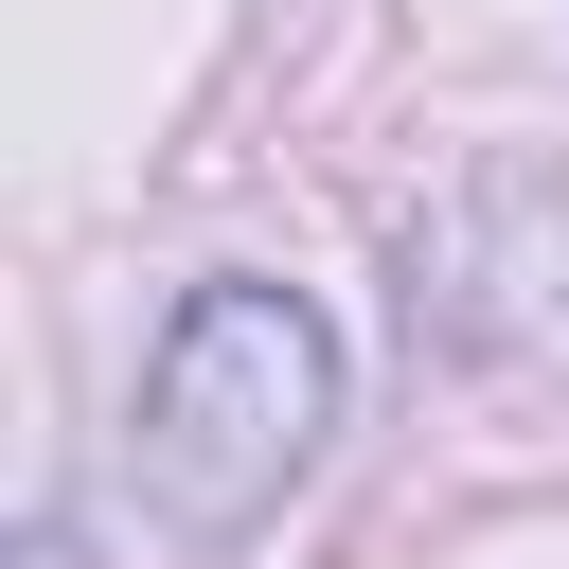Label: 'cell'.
I'll return each mask as SVG.
<instances>
[{"mask_svg": "<svg viewBox=\"0 0 569 569\" xmlns=\"http://www.w3.org/2000/svg\"><path fill=\"white\" fill-rule=\"evenodd\" d=\"M18 569H71V533H18Z\"/></svg>", "mask_w": 569, "mask_h": 569, "instance_id": "7a4b0ae2", "label": "cell"}, {"mask_svg": "<svg viewBox=\"0 0 569 569\" xmlns=\"http://www.w3.org/2000/svg\"><path fill=\"white\" fill-rule=\"evenodd\" d=\"M338 427V320L267 267H213L160 356H142V409H124V498L178 533V551H231Z\"/></svg>", "mask_w": 569, "mask_h": 569, "instance_id": "6da1fadb", "label": "cell"}]
</instances>
